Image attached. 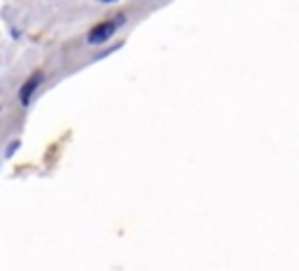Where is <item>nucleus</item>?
I'll use <instances>...</instances> for the list:
<instances>
[{"label": "nucleus", "instance_id": "obj_4", "mask_svg": "<svg viewBox=\"0 0 299 271\" xmlns=\"http://www.w3.org/2000/svg\"><path fill=\"white\" fill-rule=\"evenodd\" d=\"M103 2H115V0H103Z\"/></svg>", "mask_w": 299, "mask_h": 271}, {"label": "nucleus", "instance_id": "obj_2", "mask_svg": "<svg viewBox=\"0 0 299 271\" xmlns=\"http://www.w3.org/2000/svg\"><path fill=\"white\" fill-rule=\"evenodd\" d=\"M42 80H45V75H42L40 70H35V73H31L28 80L19 87V103H21L23 108H26V105H31L33 96H35V91H38L40 85H42Z\"/></svg>", "mask_w": 299, "mask_h": 271}, {"label": "nucleus", "instance_id": "obj_3", "mask_svg": "<svg viewBox=\"0 0 299 271\" xmlns=\"http://www.w3.org/2000/svg\"><path fill=\"white\" fill-rule=\"evenodd\" d=\"M19 147H21V140H12V143L7 145V150H5V157H14V152L19 150Z\"/></svg>", "mask_w": 299, "mask_h": 271}, {"label": "nucleus", "instance_id": "obj_1", "mask_svg": "<svg viewBox=\"0 0 299 271\" xmlns=\"http://www.w3.org/2000/svg\"><path fill=\"white\" fill-rule=\"evenodd\" d=\"M122 23H124V14H117L115 19L96 23L92 31H89V35H87V42H89V45H105L107 40L117 33V28H119Z\"/></svg>", "mask_w": 299, "mask_h": 271}]
</instances>
